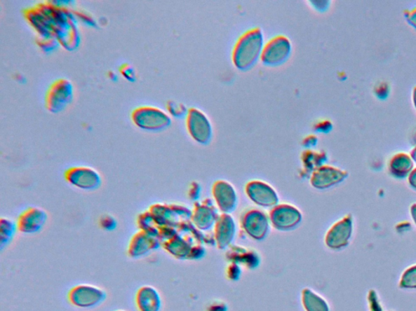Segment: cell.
Returning a JSON list of instances; mask_svg holds the SVG:
<instances>
[{"label": "cell", "mask_w": 416, "mask_h": 311, "mask_svg": "<svg viewBox=\"0 0 416 311\" xmlns=\"http://www.w3.org/2000/svg\"><path fill=\"white\" fill-rule=\"evenodd\" d=\"M137 225L140 230L147 232L150 233V235L157 237L160 235V227L158 226L151 212L148 210L138 215Z\"/></svg>", "instance_id": "obj_16"}, {"label": "cell", "mask_w": 416, "mask_h": 311, "mask_svg": "<svg viewBox=\"0 0 416 311\" xmlns=\"http://www.w3.org/2000/svg\"><path fill=\"white\" fill-rule=\"evenodd\" d=\"M347 177V173L337 168L323 165L313 171L311 184L318 189H325L340 183Z\"/></svg>", "instance_id": "obj_11"}, {"label": "cell", "mask_w": 416, "mask_h": 311, "mask_svg": "<svg viewBox=\"0 0 416 311\" xmlns=\"http://www.w3.org/2000/svg\"><path fill=\"white\" fill-rule=\"evenodd\" d=\"M416 278V268L410 269L407 273L405 274L404 279L403 278L402 284L403 287L408 288L409 284L412 283Z\"/></svg>", "instance_id": "obj_23"}, {"label": "cell", "mask_w": 416, "mask_h": 311, "mask_svg": "<svg viewBox=\"0 0 416 311\" xmlns=\"http://www.w3.org/2000/svg\"><path fill=\"white\" fill-rule=\"evenodd\" d=\"M246 193L250 198L253 199L256 203L265 205L270 201L274 203L277 200V196L274 188L271 186L264 183V181L255 180L250 181L246 185Z\"/></svg>", "instance_id": "obj_12"}, {"label": "cell", "mask_w": 416, "mask_h": 311, "mask_svg": "<svg viewBox=\"0 0 416 311\" xmlns=\"http://www.w3.org/2000/svg\"><path fill=\"white\" fill-rule=\"evenodd\" d=\"M264 36L260 27H254L240 36L232 50L233 64L240 71H248L260 60Z\"/></svg>", "instance_id": "obj_1"}, {"label": "cell", "mask_w": 416, "mask_h": 311, "mask_svg": "<svg viewBox=\"0 0 416 311\" xmlns=\"http://www.w3.org/2000/svg\"><path fill=\"white\" fill-rule=\"evenodd\" d=\"M49 219L48 212L40 207H29L18 217L19 233L34 235L44 229Z\"/></svg>", "instance_id": "obj_8"}, {"label": "cell", "mask_w": 416, "mask_h": 311, "mask_svg": "<svg viewBox=\"0 0 416 311\" xmlns=\"http://www.w3.org/2000/svg\"><path fill=\"white\" fill-rule=\"evenodd\" d=\"M187 132L194 141L208 144L212 141L213 130L206 113L198 108H189L186 116Z\"/></svg>", "instance_id": "obj_7"}, {"label": "cell", "mask_w": 416, "mask_h": 311, "mask_svg": "<svg viewBox=\"0 0 416 311\" xmlns=\"http://www.w3.org/2000/svg\"><path fill=\"white\" fill-rule=\"evenodd\" d=\"M162 247L160 237L138 230L133 235L127 247V255L133 259H140L150 255Z\"/></svg>", "instance_id": "obj_9"}, {"label": "cell", "mask_w": 416, "mask_h": 311, "mask_svg": "<svg viewBox=\"0 0 416 311\" xmlns=\"http://www.w3.org/2000/svg\"><path fill=\"white\" fill-rule=\"evenodd\" d=\"M316 143H317V138L315 136H312V134H311V136H307L304 139V144L307 147L314 146V145H316Z\"/></svg>", "instance_id": "obj_25"}, {"label": "cell", "mask_w": 416, "mask_h": 311, "mask_svg": "<svg viewBox=\"0 0 416 311\" xmlns=\"http://www.w3.org/2000/svg\"><path fill=\"white\" fill-rule=\"evenodd\" d=\"M119 71L121 76L128 81L135 82L137 80L136 71L130 64H122Z\"/></svg>", "instance_id": "obj_22"}, {"label": "cell", "mask_w": 416, "mask_h": 311, "mask_svg": "<svg viewBox=\"0 0 416 311\" xmlns=\"http://www.w3.org/2000/svg\"><path fill=\"white\" fill-rule=\"evenodd\" d=\"M332 128V124L328 121H322L316 124V129L317 132H330Z\"/></svg>", "instance_id": "obj_24"}, {"label": "cell", "mask_w": 416, "mask_h": 311, "mask_svg": "<svg viewBox=\"0 0 416 311\" xmlns=\"http://www.w3.org/2000/svg\"><path fill=\"white\" fill-rule=\"evenodd\" d=\"M116 311H126V310H116Z\"/></svg>", "instance_id": "obj_30"}, {"label": "cell", "mask_w": 416, "mask_h": 311, "mask_svg": "<svg viewBox=\"0 0 416 311\" xmlns=\"http://www.w3.org/2000/svg\"><path fill=\"white\" fill-rule=\"evenodd\" d=\"M412 159L408 155L405 153H399L395 155L390 163V169L392 173L398 177H404L407 175L410 170L412 168Z\"/></svg>", "instance_id": "obj_15"}, {"label": "cell", "mask_w": 416, "mask_h": 311, "mask_svg": "<svg viewBox=\"0 0 416 311\" xmlns=\"http://www.w3.org/2000/svg\"><path fill=\"white\" fill-rule=\"evenodd\" d=\"M65 179L73 188L88 193L99 190L102 184V177L99 171L86 165H74L67 169Z\"/></svg>", "instance_id": "obj_5"}, {"label": "cell", "mask_w": 416, "mask_h": 311, "mask_svg": "<svg viewBox=\"0 0 416 311\" xmlns=\"http://www.w3.org/2000/svg\"><path fill=\"white\" fill-rule=\"evenodd\" d=\"M292 53V43L288 37L279 34L269 39L264 46L260 60L269 67L283 64Z\"/></svg>", "instance_id": "obj_6"}, {"label": "cell", "mask_w": 416, "mask_h": 311, "mask_svg": "<svg viewBox=\"0 0 416 311\" xmlns=\"http://www.w3.org/2000/svg\"><path fill=\"white\" fill-rule=\"evenodd\" d=\"M100 226L102 230L107 232L115 230L118 226V221L112 215H104L100 219Z\"/></svg>", "instance_id": "obj_20"}, {"label": "cell", "mask_w": 416, "mask_h": 311, "mask_svg": "<svg viewBox=\"0 0 416 311\" xmlns=\"http://www.w3.org/2000/svg\"><path fill=\"white\" fill-rule=\"evenodd\" d=\"M304 304L307 311H330L326 300L311 290H305Z\"/></svg>", "instance_id": "obj_17"}, {"label": "cell", "mask_w": 416, "mask_h": 311, "mask_svg": "<svg viewBox=\"0 0 416 311\" xmlns=\"http://www.w3.org/2000/svg\"><path fill=\"white\" fill-rule=\"evenodd\" d=\"M304 163L307 167H312V165H321L323 160L326 159V155L322 153H316L311 151V150H306L302 156Z\"/></svg>", "instance_id": "obj_18"}, {"label": "cell", "mask_w": 416, "mask_h": 311, "mask_svg": "<svg viewBox=\"0 0 416 311\" xmlns=\"http://www.w3.org/2000/svg\"><path fill=\"white\" fill-rule=\"evenodd\" d=\"M18 230L17 221L9 217L0 219V251L8 248L16 237Z\"/></svg>", "instance_id": "obj_14"}, {"label": "cell", "mask_w": 416, "mask_h": 311, "mask_svg": "<svg viewBox=\"0 0 416 311\" xmlns=\"http://www.w3.org/2000/svg\"><path fill=\"white\" fill-rule=\"evenodd\" d=\"M167 110L169 115L177 118H182L187 115L188 110L182 103L175 101H168L167 102Z\"/></svg>", "instance_id": "obj_19"}, {"label": "cell", "mask_w": 416, "mask_h": 311, "mask_svg": "<svg viewBox=\"0 0 416 311\" xmlns=\"http://www.w3.org/2000/svg\"><path fill=\"white\" fill-rule=\"evenodd\" d=\"M107 298V292L97 285L79 284L72 288L68 293L69 303L80 309H93L100 307Z\"/></svg>", "instance_id": "obj_4"}, {"label": "cell", "mask_w": 416, "mask_h": 311, "mask_svg": "<svg viewBox=\"0 0 416 311\" xmlns=\"http://www.w3.org/2000/svg\"><path fill=\"white\" fill-rule=\"evenodd\" d=\"M409 181L410 184L416 188V169L413 171L412 174H410Z\"/></svg>", "instance_id": "obj_27"}, {"label": "cell", "mask_w": 416, "mask_h": 311, "mask_svg": "<svg viewBox=\"0 0 416 311\" xmlns=\"http://www.w3.org/2000/svg\"><path fill=\"white\" fill-rule=\"evenodd\" d=\"M408 20L409 23L416 28V8L409 13Z\"/></svg>", "instance_id": "obj_26"}, {"label": "cell", "mask_w": 416, "mask_h": 311, "mask_svg": "<svg viewBox=\"0 0 416 311\" xmlns=\"http://www.w3.org/2000/svg\"><path fill=\"white\" fill-rule=\"evenodd\" d=\"M351 235V222L343 220L333 226L327 237L328 245L333 248L342 247L346 245L349 237Z\"/></svg>", "instance_id": "obj_13"}, {"label": "cell", "mask_w": 416, "mask_h": 311, "mask_svg": "<svg viewBox=\"0 0 416 311\" xmlns=\"http://www.w3.org/2000/svg\"><path fill=\"white\" fill-rule=\"evenodd\" d=\"M413 101L415 103V106L416 108V87L415 88L414 92H413Z\"/></svg>", "instance_id": "obj_28"}, {"label": "cell", "mask_w": 416, "mask_h": 311, "mask_svg": "<svg viewBox=\"0 0 416 311\" xmlns=\"http://www.w3.org/2000/svg\"><path fill=\"white\" fill-rule=\"evenodd\" d=\"M74 97L73 82L66 78H60L55 81L46 92L45 106L49 112L58 113L70 105Z\"/></svg>", "instance_id": "obj_3"}, {"label": "cell", "mask_w": 416, "mask_h": 311, "mask_svg": "<svg viewBox=\"0 0 416 311\" xmlns=\"http://www.w3.org/2000/svg\"><path fill=\"white\" fill-rule=\"evenodd\" d=\"M136 307L140 311H162V298L159 290L152 285H142L135 296Z\"/></svg>", "instance_id": "obj_10"}, {"label": "cell", "mask_w": 416, "mask_h": 311, "mask_svg": "<svg viewBox=\"0 0 416 311\" xmlns=\"http://www.w3.org/2000/svg\"><path fill=\"white\" fill-rule=\"evenodd\" d=\"M37 43L46 52H51L55 50L60 45L59 41L55 38H39L37 40Z\"/></svg>", "instance_id": "obj_21"}, {"label": "cell", "mask_w": 416, "mask_h": 311, "mask_svg": "<svg viewBox=\"0 0 416 311\" xmlns=\"http://www.w3.org/2000/svg\"><path fill=\"white\" fill-rule=\"evenodd\" d=\"M412 157L416 162V147L414 148L413 151L412 152Z\"/></svg>", "instance_id": "obj_29"}, {"label": "cell", "mask_w": 416, "mask_h": 311, "mask_svg": "<svg viewBox=\"0 0 416 311\" xmlns=\"http://www.w3.org/2000/svg\"><path fill=\"white\" fill-rule=\"evenodd\" d=\"M130 118L137 127L147 132L163 131L172 123V118L168 113L160 107L148 105L133 109Z\"/></svg>", "instance_id": "obj_2"}]
</instances>
